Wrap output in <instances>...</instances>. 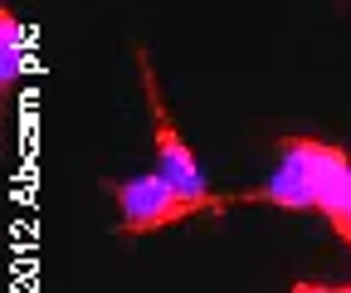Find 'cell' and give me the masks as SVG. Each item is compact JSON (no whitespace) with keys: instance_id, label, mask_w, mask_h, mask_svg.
I'll return each instance as SVG.
<instances>
[{"instance_id":"6da1fadb","label":"cell","mask_w":351,"mask_h":293,"mask_svg":"<svg viewBox=\"0 0 351 293\" xmlns=\"http://www.w3.org/2000/svg\"><path fill=\"white\" fill-rule=\"evenodd\" d=\"M108 196L117 200V235H152V230H166V225H181V220H195V215H225L230 205H244V191L239 196H195V191H181L176 181H166L161 172L152 176H127V181H108Z\"/></svg>"},{"instance_id":"277c9868","label":"cell","mask_w":351,"mask_h":293,"mask_svg":"<svg viewBox=\"0 0 351 293\" xmlns=\"http://www.w3.org/2000/svg\"><path fill=\"white\" fill-rule=\"evenodd\" d=\"M20 73H25V30L10 5H0V93H5V103L15 98Z\"/></svg>"},{"instance_id":"8992f818","label":"cell","mask_w":351,"mask_h":293,"mask_svg":"<svg viewBox=\"0 0 351 293\" xmlns=\"http://www.w3.org/2000/svg\"><path fill=\"white\" fill-rule=\"evenodd\" d=\"M288 293H346V283H313V279H302V283H293Z\"/></svg>"},{"instance_id":"5b68a950","label":"cell","mask_w":351,"mask_h":293,"mask_svg":"<svg viewBox=\"0 0 351 293\" xmlns=\"http://www.w3.org/2000/svg\"><path fill=\"white\" fill-rule=\"evenodd\" d=\"M317 211L327 215V225L337 230V239L351 249V166H346V172L327 186V196H322V205H317Z\"/></svg>"},{"instance_id":"3957f363","label":"cell","mask_w":351,"mask_h":293,"mask_svg":"<svg viewBox=\"0 0 351 293\" xmlns=\"http://www.w3.org/2000/svg\"><path fill=\"white\" fill-rule=\"evenodd\" d=\"M278 166L283 172H293V176H302L307 186H313V196H317V205H322V196H327V186L351 166V156H346V147H337V142H317V137H283V147H278Z\"/></svg>"},{"instance_id":"52a82bcc","label":"cell","mask_w":351,"mask_h":293,"mask_svg":"<svg viewBox=\"0 0 351 293\" xmlns=\"http://www.w3.org/2000/svg\"><path fill=\"white\" fill-rule=\"evenodd\" d=\"M346 293H351V283H346Z\"/></svg>"},{"instance_id":"7a4b0ae2","label":"cell","mask_w":351,"mask_h":293,"mask_svg":"<svg viewBox=\"0 0 351 293\" xmlns=\"http://www.w3.org/2000/svg\"><path fill=\"white\" fill-rule=\"evenodd\" d=\"M137 78H142V93H147V108H152V132H156V172L166 181H176L181 191H195L205 196V172L191 152V142L181 137V128L171 122V108H166V93H161V78H156V64L152 54L137 45Z\"/></svg>"}]
</instances>
